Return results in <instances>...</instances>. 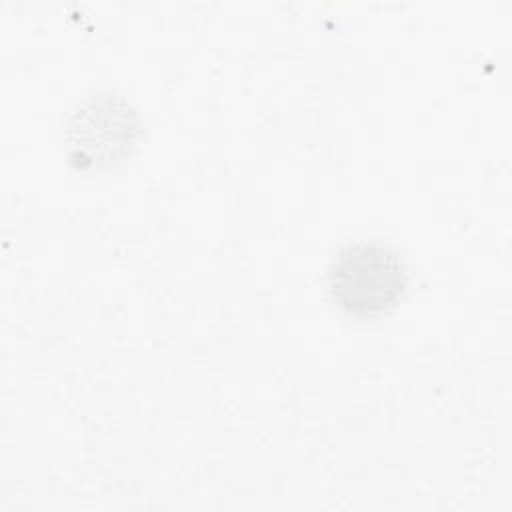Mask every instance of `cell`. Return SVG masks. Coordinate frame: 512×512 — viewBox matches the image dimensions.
Listing matches in <instances>:
<instances>
[{"label": "cell", "instance_id": "cell-1", "mask_svg": "<svg viewBox=\"0 0 512 512\" xmlns=\"http://www.w3.org/2000/svg\"><path fill=\"white\" fill-rule=\"evenodd\" d=\"M334 304L356 318H376L392 310L406 290L400 254L380 240L348 242L328 270Z\"/></svg>", "mask_w": 512, "mask_h": 512}, {"label": "cell", "instance_id": "cell-2", "mask_svg": "<svg viewBox=\"0 0 512 512\" xmlns=\"http://www.w3.org/2000/svg\"><path fill=\"white\" fill-rule=\"evenodd\" d=\"M138 116L126 100L112 94L88 98L68 126L70 154L80 166H112L134 146Z\"/></svg>", "mask_w": 512, "mask_h": 512}]
</instances>
